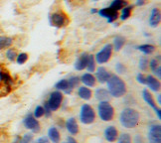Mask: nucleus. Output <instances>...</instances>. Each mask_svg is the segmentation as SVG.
<instances>
[{
    "label": "nucleus",
    "mask_w": 161,
    "mask_h": 143,
    "mask_svg": "<svg viewBox=\"0 0 161 143\" xmlns=\"http://www.w3.org/2000/svg\"><path fill=\"white\" fill-rule=\"evenodd\" d=\"M108 91L114 97H121L126 92V85L123 80L116 74H111L107 82Z\"/></svg>",
    "instance_id": "nucleus-1"
},
{
    "label": "nucleus",
    "mask_w": 161,
    "mask_h": 143,
    "mask_svg": "<svg viewBox=\"0 0 161 143\" xmlns=\"http://www.w3.org/2000/svg\"><path fill=\"white\" fill-rule=\"evenodd\" d=\"M119 120L123 127L134 128L139 122V113L137 110L130 107L125 108L119 115Z\"/></svg>",
    "instance_id": "nucleus-2"
},
{
    "label": "nucleus",
    "mask_w": 161,
    "mask_h": 143,
    "mask_svg": "<svg viewBox=\"0 0 161 143\" xmlns=\"http://www.w3.org/2000/svg\"><path fill=\"white\" fill-rule=\"evenodd\" d=\"M98 115L101 119L103 121H110L113 120L114 115V109L108 102H100L97 107Z\"/></svg>",
    "instance_id": "nucleus-3"
},
{
    "label": "nucleus",
    "mask_w": 161,
    "mask_h": 143,
    "mask_svg": "<svg viewBox=\"0 0 161 143\" xmlns=\"http://www.w3.org/2000/svg\"><path fill=\"white\" fill-rule=\"evenodd\" d=\"M80 122L84 124H91L95 121L96 119V113L94 108H92L90 104H83L80 107Z\"/></svg>",
    "instance_id": "nucleus-4"
},
{
    "label": "nucleus",
    "mask_w": 161,
    "mask_h": 143,
    "mask_svg": "<svg viewBox=\"0 0 161 143\" xmlns=\"http://www.w3.org/2000/svg\"><path fill=\"white\" fill-rule=\"evenodd\" d=\"M113 55V45L107 44L100 52L95 56L96 63L97 64H106L109 61Z\"/></svg>",
    "instance_id": "nucleus-5"
},
{
    "label": "nucleus",
    "mask_w": 161,
    "mask_h": 143,
    "mask_svg": "<svg viewBox=\"0 0 161 143\" xmlns=\"http://www.w3.org/2000/svg\"><path fill=\"white\" fill-rule=\"evenodd\" d=\"M62 101H63V94L60 91H56L50 95L46 103L52 111H56L57 109H59Z\"/></svg>",
    "instance_id": "nucleus-6"
},
{
    "label": "nucleus",
    "mask_w": 161,
    "mask_h": 143,
    "mask_svg": "<svg viewBox=\"0 0 161 143\" xmlns=\"http://www.w3.org/2000/svg\"><path fill=\"white\" fill-rule=\"evenodd\" d=\"M148 141L149 143H161V126L153 124L148 129Z\"/></svg>",
    "instance_id": "nucleus-7"
},
{
    "label": "nucleus",
    "mask_w": 161,
    "mask_h": 143,
    "mask_svg": "<svg viewBox=\"0 0 161 143\" xmlns=\"http://www.w3.org/2000/svg\"><path fill=\"white\" fill-rule=\"evenodd\" d=\"M68 19L67 16L63 13V12H56V13H53L50 17V22L51 25L55 27H63L64 25H66Z\"/></svg>",
    "instance_id": "nucleus-8"
},
{
    "label": "nucleus",
    "mask_w": 161,
    "mask_h": 143,
    "mask_svg": "<svg viewBox=\"0 0 161 143\" xmlns=\"http://www.w3.org/2000/svg\"><path fill=\"white\" fill-rule=\"evenodd\" d=\"M142 97H143L144 102L149 105V107L151 108L154 109V111H155V113L157 114V117L158 119H161V110L159 107H157V105L155 103V102H154V99L151 96V94L149 91H148L147 90H143V91H142Z\"/></svg>",
    "instance_id": "nucleus-9"
},
{
    "label": "nucleus",
    "mask_w": 161,
    "mask_h": 143,
    "mask_svg": "<svg viewBox=\"0 0 161 143\" xmlns=\"http://www.w3.org/2000/svg\"><path fill=\"white\" fill-rule=\"evenodd\" d=\"M23 123H24V125H25V127L27 129L31 130V131H33V132L40 131V124H39L38 120H37L34 117V115H32V114L27 115L25 118H24Z\"/></svg>",
    "instance_id": "nucleus-10"
},
{
    "label": "nucleus",
    "mask_w": 161,
    "mask_h": 143,
    "mask_svg": "<svg viewBox=\"0 0 161 143\" xmlns=\"http://www.w3.org/2000/svg\"><path fill=\"white\" fill-rule=\"evenodd\" d=\"M97 13L100 14V16L107 18V20L108 23H113L114 22L117 18H119V12L113 10L110 7H107V8H103L101 10L97 11Z\"/></svg>",
    "instance_id": "nucleus-11"
},
{
    "label": "nucleus",
    "mask_w": 161,
    "mask_h": 143,
    "mask_svg": "<svg viewBox=\"0 0 161 143\" xmlns=\"http://www.w3.org/2000/svg\"><path fill=\"white\" fill-rule=\"evenodd\" d=\"M111 74L108 72V70L106 69V68L103 67H100L97 69V73H96V80H97L98 83L101 84H104L107 83L108 79L110 78Z\"/></svg>",
    "instance_id": "nucleus-12"
},
{
    "label": "nucleus",
    "mask_w": 161,
    "mask_h": 143,
    "mask_svg": "<svg viewBox=\"0 0 161 143\" xmlns=\"http://www.w3.org/2000/svg\"><path fill=\"white\" fill-rule=\"evenodd\" d=\"M119 137V131L114 126H108L104 130V138L108 142H114Z\"/></svg>",
    "instance_id": "nucleus-13"
},
{
    "label": "nucleus",
    "mask_w": 161,
    "mask_h": 143,
    "mask_svg": "<svg viewBox=\"0 0 161 143\" xmlns=\"http://www.w3.org/2000/svg\"><path fill=\"white\" fill-rule=\"evenodd\" d=\"M160 20H161L160 10L158 8H153L149 17V26L152 28H156L160 23Z\"/></svg>",
    "instance_id": "nucleus-14"
},
{
    "label": "nucleus",
    "mask_w": 161,
    "mask_h": 143,
    "mask_svg": "<svg viewBox=\"0 0 161 143\" xmlns=\"http://www.w3.org/2000/svg\"><path fill=\"white\" fill-rule=\"evenodd\" d=\"M146 85L152 91L156 92L160 90V82L155 77L151 76V74L146 76Z\"/></svg>",
    "instance_id": "nucleus-15"
},
{
    "label": "nucleus",
    "mask_w": 161,
    "mask_h": 143,
    "mask_svg": "<svg viewBox=\"0 0 161 143\" xmlns=\"http://www.w3.org/2000/svg\"><path fill=\"white\" fill-rule=\"evenodd\" d=\"M88 58H89V54L88 53H83L76 62L75 69L78 70V71L85 70L86 68V64H88Z\"/></svg>",
    "instance_id": "nucleus-16"
},
{
    "label": "nucleus",
    "mask_w": 161,
    "mask_h": 143,
    "mask_svg": "<svg viewBox=\"0 0 161 143\" xmlns=\"http://www.w3.org/2000/svg\"><path fill=\"white\" fill-rule=\"evenodd\" d=\"M66 128L71 134L75 135L79 132V125L77 123V120L75 117H71V118L67 119L66 121Z\"/></svg>",
    "instance_id": "nucleus-17"
},
{
    "label": "nucleus",
    "mask_w": 161,
    "mask_h": 143,
    "mask_svg": "<svg viewBox=\"0 0 161 143\" xmlns=\"http://www.w3.org/2000/svg\"><path fill=\"white\" fill-rule=\"evenodd\" d=\"M80 80L85 85H88V86H94L96 85V82H97L95 76H94V74H92L91 73L84 74L83 76H82V78L80 79Z\"/></svg>",
    "instance_id": "nucleus-18"
},
{
    "label": "nucleus",
    "mask_w": 161,
    "mask_h": 143,
    "mask_svg": "<svg viewBox=\"0 0 161 143\" xmlns=\"http://www.w3.org/2000/svg\"><path fill=\"white\" fill-rule=\"evenodd\" d=\"M48 138L50 141H52L53 143H59L60 142V138H61V136H60V132H59V130L52 126L49 128L48 130Z\"/></svg>",
    "instance_id": "nucleus-19"
},
{
    "label": "nucleus",
    "mask_w": 161,
    "mask_h": 143,
    "mask_svg": "<svg viewBox=\"0 0 161 143\" xmlns=\"http://www.w3.org/2000/svg\"><path fill=\"white\" fill-rule=\"evenodd\" d=\"M96 98L98 99L100 102H108L109 99V92L108 91V90L104 89H97L95 92Z\"/></svg>",
    "instance_id": "nucleus-20"
},
{
    "label": "nucleus",
    "mask_w": 161,
    "mask_h": 143,
    "mask_svg": "<svg viewBox=\"0 0 161 143\" xmlns=\"http://www.w3.org/2000/svg\"><path fill=\"white\" fill-rule=\"evenodd\" d=\"M55 88L57 89L58 91H65L66 94H71L70 89H69V82H68V80H66V79L59 80V82L55 85Z\"/></svg>",
    "instance_id": "nucleus-21"
},
{
    "label": "nucleus",
    "mask_w": 161,
    "mask_h": 143,
    "mask_svg": "<svg viewBox=\"0 0 161 143\" xmlns=\"http://www.w3.org/2000/svg\"><path fill=\"white\" fill-rule=\"evenodd\" d=\"M78 96L85 101H89L92 97V91L86 86H80L78 91Z\"/></svg>",
    "instance_id": "nucleus-22"
},
{
    "label": "nucleus",
    "mask_w": 161,
    "mask_h": 143,
    "mask_svg": "<svg viewBox=\"0 0 161 143\" xmlns=\"http://www.w3.org/2000/svg\"><path fill=\"white\" fill-rule=\"evenodd\" d=\"M127 5H128V3L126 0H114V1L111 2L109 7L113 10L119 12V10H121L122 8H125Z\"/></svg>",
    "instance_id": "nucleus-23"
},
{
    "label": "nucleus",
    "mask_w": 161,
    "mask_h": 143,
    "mask_svg": "<svg viewBox=\"0 0 161 143\" xmlns=\"http://www.w3.org/2000/svg\"><path fill=\"white\" fill-rule=\"evenodd\" d=\"M125 44V38L122 36H116L114 40V45H113V48L115 50L116 52L120 51L122 49L123 45Z\"/></svg>",
    "instance_id": "nucleus-24"
},
{
    "label": "nucleus",
    "mask_w": 161,
    "mask_h": 143,
    "mask_svg": "<svg viewBox=\"0 0 161 143\" xmlns=\"http://www.w3.org/2000/svg\"><path fill=\"white\" fill-rule=\"evenodd\" d=\"M155 46L154 45H151V44H143V45H140L138 47V50L141 51L143 54L145 55H150L152 54L154 51H155Z\"/></svg>",
    "instance_id": "nucleus-25"
},
{
    "label": "nucleus",
    "mask_w": 161,
    "mask_h": 143,
    "mask_svg": "<svg viewBox=\"0 0 161 143\" xmlns=\"http://www.w3.org/2000/svg\"><path fill=\"white\" fill-rule=\"evenodd\" d=\"M13 40L10 37H5V36H0V50L8 48L12 45Z\"/></svg>",
    "instance_id": "nucleus-26"
},
{
    "label": "nucleus",
    "mask_w": 161,
    "mask_h": 143,
    "mask_svg": "<svg viewBox=\"0 0 161 143\" xmlns=\"http://www.w3.org/2000/svg\"><path fill=\"white\" fill-rule=\"evenodd\" d=\"M132 9H133V6H132V5H127V6H125V8H122V9H121L120 19H121L122 21H125V20L128 19L129 16H130V14H131Z\"/></svg>",
    "instance_id": "nucleus-27"
},
{
    "label": "nucleus",
    "mask_w": 161,
    "mask_h": 143,
    "mask_svg": "<svg viewBox=\"0 0 161 143\" xmlns=\"http://www.w3.org/2000/svg\"><path fill=\"white\" fill-rule=\"evenodd\" d=\"M86 70L89 72H95L96 70V60H95V56L89 55L88 58V64H86Z\"/></svg>",
    "instance_id": "nucleus-28"
},
{
    "label": "nucleus",
    "mask_w": 161,
    "mask_h": 143,
    "mask_svg": "<svg viewBox=\"0 0 161 143\" xmlns=\"http://www.w3.org/2000/svg\"><path fill=\"white\" fill-rule=\"evenodd\" d=\"M0 80H2L5 85H11L13 83L10 74L7 72H4V71H0Z\"/></svg>",
    "instance_id": "nucleus-29"
},
{
    "label": "nucleus",
    "mask_w": 161,
    "mask_h": 143,
    "mask_svg": "<svg viewBox=\"0 0 161 143\" xmlns=\"http://www.w3.org/2000/svg\"><path fill=\"white\" fill-rule=\"evenodd\" d=\"M68 82H69V89H70V91L72 92V91L76 88V86L80 84V78L77 77V76H73L71 77L69 80H68Z\"/></svg>",
    "instance_id": "nucleus-30"
},
{
    "label": "nucleus",
    "mask_w": 161,
    "mask_h": 143,
    "mask_svg": "<svg viewBox=\"0 0 161 143\" xmlns=\"http://www.w3.org/2000/svg\"><path fill=\"white\" fill-rule=\"evenodd\" d=\"M117 139H119V143H131V136L128 133H121Z\"/></svg>",
    "instance_id": "nucleus-31"
},
{
    "label": "nucleus",
    "mask_w": 161,
    "mask_h": 143,
    "mask_svg": "<svg viewBox=\"0 0 161 143\" xmlns=\"http://www.w3.org/2000/svg\"><path fill=\"white\" fill-rule=\"evenodd\" d=\"M27 60H28V55L26 53H21L19 55H17L16 57V62L19 65H23L24 63H26Z\"/></svg>",
    "instance_id": "nucleus-32"
},
{
    "label": "nucleus",
    "mask_w": 161,
    "mask_h": 143,
    "mask_svg": "<svg viewBox=\"0 0 161 143\" xmlns=\"http://www.w3.org/2000/svg\"><path fill=\"white\" fill-rule=\"evenodd\" d=\"M45 114V111H44V107H41V105H38V107H35V110H34V117L35 118H40L43 115Z\"/></svg>",
    "instance_id": "nucleus-33"
},
{
    "label": "nucleus",
    "mask_w": 161,
    "mask_h": 143,
    "mask_svg": "<svg viewBox=\"0 0 161 143\" xmlns=\"http://www.w3.org/2000/svg\"><path fill=\"white\" fill-rule=\"evenodd\" d=\"M6 57L7 59L11 62H13L16 60V57H17V53L14 49H9L7 50V52H6Z\"/></svg>",
    "instance_id": "nucleus-34"
},
{
    "label": "nucleus",
    "mask_w": 161,
    "mask_h": 143,
    "mask_svg": "<svg viewBox=\"0 0 161 143\" xmlns=\"http://www.w3.org/2000/svg\"><path fill=\"white\" fill-rule=\"evenodd\" d=\"M139 69L141 71H146L148 68V60L144 57H142L139 59Z\"/></svg>",
    "instance_id": "nucleus-35"
},
{
    "label": "nucleus",
    "mask_w": 161,
    "mask_h": 143,
    "mask_svg": "<svg viewBox=\"0 0 161 143\" xmlns=\"http://www.w3.org/2000/svg\"><path fill=\"white\" fill-rule=\"evenodd\" d=\"M115 71L120 74H125V73H126V67L121 63H117L115 65Z\"/></svg>",
    "instance_id": "nucleus-36"
},
{
    "label": "nucleus",
    "mask_w": 161,
    "mask_h": 143,
    "mask_svg": "<svg viewBox=\"0 0 161 143\" xmlns=\"http://www.w3.org/2000/svg\"><path fill=\"white\" fill-rule=\"evenodd\" d=\"M33 140V134L32 133H26L21 139V143H32Z\"/></svg>",
    "instance_id": "nucleus-37"
},
{
    "label": "nucleus",
    "mask_w": 161,
    "mask_h": 143,
    "mask_svg": "<svg viewBox=\"0 0 161 143\" xmlns=\"http://www.w3.org/2000/svg\"><path fill=\"white\" fill-rule=\"evenodd\" d=\"M150 66V69H151V71L154 73L156 70H157V68L160 66L159 64H158V61L156 60V59H152L150 62H149V64H148Z\"/></svg>",
    "instance_id": "nucleus-38"
},
{
    "label": "nucleus",
    "mask_w": 161,
    "mask_h": 143,
    "mask_svg": "<svg viewBox=\"0 0 161 143\" xmlns=\"http://www.w3.org/2000/svg\"><path fill=\"white\" fill-rule=\"evenodd\" d=\"M136 80H137V82L141 85H146V76L143 74H138L137 77H136Z\"/></svg>",
    "instance_id": "nucleus-39"
},
{
    "label": "nucleus",
    "mask_w": 161,
    "mask_h": 143,
    "mask_svg": "<svg viewBox=\"0 0 161 143\" xmlns=\"http://www.w3.org/2000/svg\"><path fill=\"white\" fill-rule=\"evenodd\" d=\"M34 143H50V140H49L48 137H45V136H43V137H40L37 139Z\"/></svg>",
    "instance_id": "nucleus-40"
},
{
    "label": "nucleus",
    "mask_w": 161,
    "mask_h": 143,
    "mask_svg": "<svg viewBox=\"0 0 161 143\" xmlns=\"http://www.w3.org/2000/svg\"><path fill=\"white\" fill-rule=\"evenodd\" d=\"M44 111H45V115L46 116H51V114H52V110L49 108V107H48V104L45 102L44 103Z\"/></svg>",
    "instance_id": "nucleus-41"
},
{
    "label": "nucleus",
    "mask_w": 161,
    "mask_h": 143,
    "mask_svg": "<svg viewBox=\"0 0 161 143\" xmlns=\"http://www.w3.org/2000/svg\"><path fill=\"white\" fill-rule=\"evenodd\" d=\"M145 3H146L145 0H136L135 5H136V6H143Z\"/></svg>",
    "instance_id": "nucleus-42"
},
{
    "label": "nucleus",
    "mask_w": 161,
    "mask_h": 143,
    "mask_svg": "<svg viewBox=\"0 0 161 143\" xmlns=\"http://www.w3.org/2000/svg\"><path fill=\"white\" fill-rule=\"evenodd\" d=\"M66 143H78V142H77V140L74 137H72V136H69V137L67 138V142Z\"/></svg>",
    "instance_id": "nucleus-43"
},
{
    "label": "nucleus",
    "mask_w": 161,
    "mask_h": 143,
    "mask_svg": "<svg viewBox=\"0 0 161 143\" xmlns=\"http://www.w3.org/2000/svg\"><path fill=\"white\" fill-rule=\"evenodd\" d=\"M154 74H156L158 79H160V78H161V67H160V66L157 68V70H156L155 72H154Z\"/></svg>",
    "instance_id": "nucleus-44"
},
{
    "label": "nucleus",
    "mask_w": 161,
    "mask_h": 143,
    "mask_svg": "<svg viewBox=\"0 0 161 143\" xmlns=\"http://www.w3.org/2000/svg\"><path fill=\"white\" fill-rule=\"evenodd\" d=\"M157 102H158V104H161V95H158V96H157Z\"/></svg>",
    "instance_id": "nucleus-45"
},
{
    "label": "nucleus",
    "mask_w": 161,
    "mask_h": 143,
    "mask_svg": "<svg viewBox=\"0 0 161 143\" xmlns=\"http://www.w3.org/2000/svg\"><path fill=\"white\" fill-rule=\"evenodd\" d=\"M91 13L92 14H96V13H97V9H92L91 10Z\"/></svg>",
    "instance_id": "nucleus-46"
},
{
    "label": "nucleus",
    "mask_w": 161,
    "mask_h": 143,
    "mask_svg": "<svg viewBox=\"0 0 161 143\" xmlns=\"http://www.w3.org/2000/svg\"><path fill=\"white\" fill-rule=\"evenodd\" d=\"M94 1H98V0H94Z\"/></svg>",
    "instance_id": "nucleus-47"
}]
</instances>
